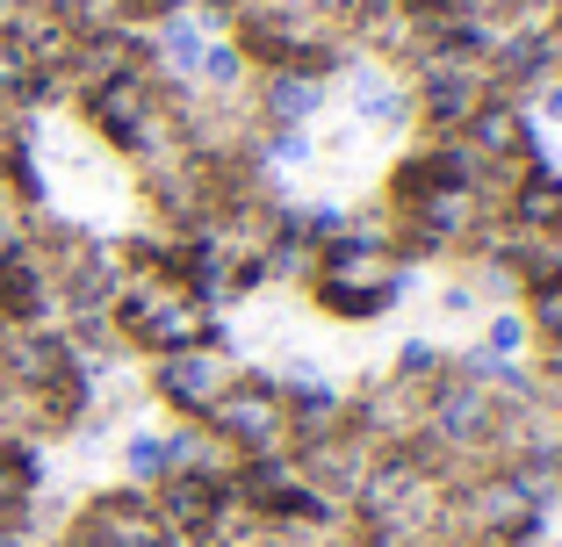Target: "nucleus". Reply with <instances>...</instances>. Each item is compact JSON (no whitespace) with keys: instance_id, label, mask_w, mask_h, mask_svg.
Instances as JSON below:
<instances>
[{"instance_id":"1","label":"nucleus","mask_w":562,"mask_h":547,"mask_svg":"<svg viewBox=\"0 0 562 547\" xmlns=\"http://www.w3.org/2000/svg\"><path fill=\"white\" fill-rule=\"evenodd\" d=\"M30 490H36V461H30V447L0 432V518L22 512V504H30Z\"/></svg>"}]
</instances>
